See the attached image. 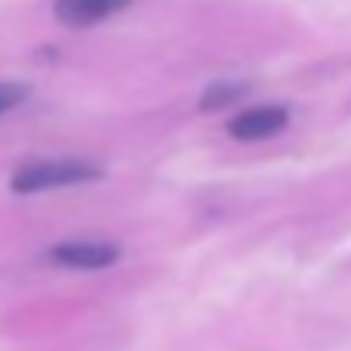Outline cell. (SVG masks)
I'll use <instances>...</instances> for the list:
<instances>
[{
	"mask_svg": "<svg viewBox=\"0 0 351 351\" xmlns=\"http://www.w3.org/2000/svg\"><path fill=\"white\" fill-rule=\"evenodd\" d=\"M25 100H28V86L11 83V80H0V117L11 114L14 107H21Z\"/></svg>",
	"mask_w": 351,
	"mask_h": 351,
	"instance_id": "6",
	"label": "cell"
},
{
	"mask_svg": "<svg viewBox=\"0 0 351 351\" xmlns=\"http://www.w3.org/2000/svg\"><path fill=\"white\" fill-rule=\"evenodd\" d=\"M104 180V169L93 158H32L14 169L11 190L14 193H49L66 186H86Z\"/></svg>",
	"mask_w": 351,
	"mask_h": 351,
	"instance_id": "1",
	"label": "cell"
},
{
	"mask_svg": "<svg viewBox=\"0 0 351 351\" xmlns=\"http://www.w3.org/2000/svg\"><path fill=\"white\" fill-rule=\"evenodd\" d=\"M131 0H56V18L69 28H90L104 18H114Z\"/></svg>",
	"mask_w": 351,
	"mask_h": 351,
	"instance_id": "4",
	"label": "cell"
},
{
	"mask_svg": "<svg viewBox=\"0 0 351 351\" xmlns=\"http://www.w3.org/2000/svg\"><path fill=\"white\" fill-rule=\"evenodd\" d=\"M248 93V86L245 83H228V80H217V83H210L207 90H204V97H200V110H221V107H231L234 100H241Z\"/></svg>",
	"mask_w": 351,
	"mask_h": 351,
	"instance_id": "5",
	"label": "cell"
},
{
	"mask_svg": "<svg viewBox=\"0 0 351 351\" xmlns=\"http://www.w3.org/2000/svg\"><path fill=\"white\" fill-rule=\"evenodd\" d=\"M286 124H289V110H286V107H279V104H262V107H248V110H241L238 117H231L228 131H231V138H238V141H262V138L279 134Z\"/></svg>",
	"mask_w": 351,
	"mask_h": 351,
	"instance_id": "3",
	"label": "cell"
},
{
	"mask_svg": "<svg viewBox=\"0 0 351 351\" xmlns=\"http://www.w3.org/2000/svg\"><path fill=\"white\" fill-rule=\"evenodd\" d=\"M117 258H121V245L100 241V238H73L49 248V262L62 269H107Z\"/></svg>",
	"mask_w": 351,
	"mask_h": 351,
	"instance_id": "2",
	"label": "cell"
}]
</instances>
